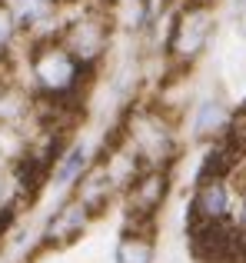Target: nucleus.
<instances>
[{
	"label": "nucleus",
	"mask_w": 246,
	"mask_h": 263,
	"mask_svg": "<svg viewBox=\"0 0 246 263\" xmlns=\"http://www.w3.org/2000/svg\"><path fill=\"white\" fill-rule=\"evenodd\" d=\"M84 73H87V67L53 37L44 40V44L30 53V80H33V87L44 97H50V100H67V97H73L80 90V84H84Z\"/></svg>",
	"instance_id": "1"
},
{
	"label": "nucleus",
	"mask_w": 246,
	"mask_h": 263,
	"mask_svg": "<svg viewBox=\"0 0 246 263\" xmlns=\"http://www.w3.org/2000/svg\"><path fill=\"white\" fill-rule=\"evenodd\" d=\"M123 140H127V150L136 157V163L143 170H167L173 163V154H176L173 127L156 110H136L127 123Z\"/></svg>",
	"instance_id": "2"
},
{
	"label": "nucleus",
	"mask_w": 246,
	"mask_h": 263,
	"mask_svg": "<svg viewBox=\"0 0 246 263\" xmlns=\"http://www.w3.org/2000/svg\"><path fill=\"white\" fill-rule=\"evenodd\" d=\"M210 33H213V10L203 0H193L187 4L173 20V30H170L167 40V57L176 70H187L196 60L203 57L210 44Z\"/></svg>",
	"instance_id": "3"
},
{
	"label": "nucleus",
	"mask_w": 246,
	"mask_h": 263,
	"mask_svg": "<svg viewBox=\"0 0 246 263\" xmlns=\"http://www.w3.org/2000/svg\"><path fill=\"white\" fill-rule=\"evenodd\" d=\"M107 40H110V24H107L100 13H84V17H73L70 24L60 33V44L73 53L84 67L97 64L107 50Z\"/></svg>",
	"instance_id": "4"
},
{
	"label": "nucleus",
	"mask_w": 246,
	"mask_h": 263,
	"mask_svg": "<svg viewBox=\"0 0 246 263\" xmlns=\"http://www.w3.org/2000/svg\"><path fill=\"white\" fill-rule=\"evenodd\" d=\"M233 197L236 186L227 177H213V180H200L190 203V223L200 227H220L230 223V210H233Z\"/></svg>",
	"instance_id": "5"
},
{
	"label": "nucleus",
	"mask_w": 246,
	"mask_h": 263,
	"mask_svg": "<svg viewBox=\"0 0 246 263\" xmlns=\"http://www.w3.org/2000/svg\"><path fill=\"white\" fill-rule=\"evenodd\" d=\"M167 190H170V174L167 170H140V177L123 190L127 193L130 220L150 227L153 217H156V210H160L163 200H167Z\"/></svg>",
	"instance_id": "6"
},
{
	"label": "nucleus",
	"mask_w": 246,
	"mask_h": 263,
	"mask_svg": "<svg viewBox=\"0 0 246 263\" xmlns=\"http://www.w3.org/2000/svg\"><path fill=\"white\" fill-rule=\"evenodd\" d=\"M90 220H93V213L87 210L84 203L70 200V203H64L50 220H47V227H44V243L47 247H67V243H73L77 237H84V233H87Z\"/></svg>",
	"instance_id": "7"
},
{
	"label": "nucleus",
	"mask_w": 246,
	"mask_h": 263,
	"mask_svg": "<svg viewBox=\"0 0 246 263\" xmlns=\"http://www.w3.org/2000/svg\"><path fill=\"white\" fill-rule=\"evenodd\" d=\"M0 4L7 7L13 27H17V33H20V30L37 33L44 24H50V20L57 17L60 0H0Z\"/></svg>",
	"instance_id": "8"
},
{
	"label": "nucleus",
	"mask_w": 246,
	"mask_h": 263,
	"mask_svg": "<svg viewBox=\"0 0 246 263\" xmlns=\"http://www.w3.org/2000/svg\"><path fill=\"white\" fill-rule=\"evenodd\" d=\"M113 186H110V180H107V174H104V167L100 163H93V167H87L84 170V177L77 180V203H84L87 210L97 217L100 210H104L107 203H110V197H113Z\"/></svg>",
	"instance_id": "9"
},
{
	"label": "nucleus",
	"mask_w": 246,
	"mask_h": 263,
	"mask_svg": "<svg viewBox=\"0 0 246 263\" xmlns=\"http://www.w3.org/2000/svg\"><path fill=\"white\" fill-rule=\"evenodd\" d=\"M230 120H233V114H230V107L223 100H203L200 107H196V117H193V130L196 137H223L230 130Z\"/></svg>",
	"instance_id": "10"
},
{
	"label": "nucleus",
	"mask_w": 246,
	"mask_h": 263,
	"mask_svg": "<svg viewBox=\"0 0 246 263\" xmlns=\"http://www.w3.org/2000/svg\"><path fill=\"white\" fill-rule=\"evenodd\" d=\"M117 263H153V237L150 227H130L117 243Z\"/></svg>",
	"instance_id": "11"
},
{
	"label": "nucleus",
	"mask_w": 246,
	"mask_h": 263,
	"mask_svg": "<svg viewBox=\"0 0 246 263\" xmlns=\"http://www.w3.org/2000/svg\"><path fill=\"white\" fill-rule=\"evenodd\" d=\"M87 167H90L87 147H84V143H73V147L67 150L64 157H57V163H53V190L73 186L80 177H84V170H87Z\"/></svg>",
	"instance_id": "12"
},
{
	"label": "nucleus",
	"mask_w": 246,
	"mask_h": 263,
	"mask_svg": "<svg viewBox=\"0 0 246 263\" xmlns=\"http://www.w3.org/2000/svg\"><path fill=\"white\" fill-rule=\"evenodd\" d=\"M100 167H104L107 180H110V186H113L117 193H120V190H127V186L133 183L136 177H140V170H143L140 163H136V157L130 154L127 147H123V150H113V154L107 157V160L100 163Z\"/></svg>",
	"instance_id": "13"
},
{
	"label": "nucleus",
	"mask_w": 246,
	"mask_h": 263,
	"mask_svg": "<svg viewBox=\"0 0 246 263\" xmlns=\"http://www.w3.org/2000/svg\"><path fill=\"white\" fill-rule=\"evenodd\" d=\"M230 227H233V233L240 237V247H243V253H246V186H243V190H236V197H233Z\"/></svg>",
	"instance_id": "14"
},
{
	"label": "nucleus",
	"mask_w": 246,
	"mask_h": 263,
	"mask_svg": "<svg viewBox=\"0 0 246 263\" xmlns=\"http://www.w3.org/2000/svg\"><path fill=\"white\" fill-rule=\"evenodd\" d=\"M13 40H17V27H13V20H10V13H7V7L0 4V60L10 53Z\"/></svg>",
	"instance_id": "15"
},
{
	"label": "nucleus",
	"mask_w": 246,
	"mask_h": 263,
	"mask_svg": "<svg viewBox=\"0 0 246 263\" xmlns=\"http://www.w3.org/2000/svg\"><path fill=\"white\" fill-rule=\"evenodd\" d=\"M153 10H156V0H136V27H147L153 20Z\"/></svg>",
	"instance_id": "16"
},
{
	"label": "nucleus",
	"mask_w": 246,
	"mask_h": 263,
	"mask_svg": "<svg viewBox=\"0 0 246 263\" xmlns=\"http://www.w3.org/2000/svg\"><path fill=\"white\" fill-rule=\"evenodd\" d=\"M236 7H240V10L246 13V0H236Z\"/></svg>",
	"instance_id": "17"
}]
</instances>
